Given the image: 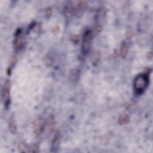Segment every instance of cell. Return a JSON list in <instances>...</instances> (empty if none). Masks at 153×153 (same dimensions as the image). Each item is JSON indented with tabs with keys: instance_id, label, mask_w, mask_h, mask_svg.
Wrapping results in <instances>:
<instances>
[{
	"instance_id": "6da1fadb",
	"label": "cell",
	"mask_w": 153,
	"mask_h": 153,
	"mask_svg": "<svg viewBox=\"0 0 153 153\" xmlns=\"http://www.w3.org/2000/svg\"><path fill=\"white\" fill-rule=\"evenodd\" d=\"M149 79L148 75L141 74L135 78L133 86L135 91L139 94H143L148 85Z\"/></svg>"
},
{
	"instance_id": "277c9868",
	"label": "cell",
	"mask_w": 153,
	"mask_h": 153,
	"mask_svg": "<svg viewBox=\"0 0 153 153\" xmlns=\"http://www.w3.org/2000/svg\"><path fill=\"white\" fill-rule=\"evenodd\" d=\"M61 133L59 132H57L55 133V135H54L52 143L51 151L52 152H56L58 151L60 143H61Z\"/></svg>"
},
{
	"instance_id": "52a82bcc",
	"label": "cell",
	"mask_w": 153,
	"mask_h": 153,
	"mask_svg": "<svg viewBox=\"0 0 153 153\" xmlns=\"http://www.w3.org/2000/svg\"><path fill=\"white\" fill-rule=\"evenodd\" d=\"M129 51V45L127 42H124L122 45L121 49H120V54L123 58H125L127 56Z\"/></svg>"
},
{
	"instance_id": "3957f363",
	"label": "cell",
	"mask_w": 153,
	"mask_h": 153,
	"mask_svg": "<svg viewBox=\"0 0 153 153\" xmlns=\"http://www.w3.org/2000/svg\"><path fill=\"white\" fill-rule=\"evenodd\" d=\"M10 90V83L8 80H7L4 84L1 93L2 101L4 102V104L5 105H7L9 102Z\"/></svg>"
},
{
	"instance_id": "7a4b0ae2",
	"label": "cell",
	"mask_w": 153,
	"mask_h": 153,
	"mask_svg": "<svg viewBox=\"0 0 153 153\" xmlns=\"http://www.w3.org/2000/svg\"><path fill=\"white\" fill-rule=\"evenodd\" d=\"M94 34L90 30H87L84 34L83 38V44H82V51L83 53L87 54L90 50L92 40Z\"/></svg>"
},
{
	"instance_id": "8fae6325",
	"label": "cell",
	"mask_w": 153,
	"mask_h": 153,
	"mask_svg": "<svg viewBox=\"0 0 153 153\" xmlns=\"http://www.w3.org/2000/svg\"><path fill=\"white\" fill-rule=\"evenodd\" d=\"M105 13L103 10H101L100 12H99V13H98V15H99V17L100 18H103L105 17Z\"/></svg>"
},
{
	"instance_id": "ba28073f",
	"label": "cell",
	"mask_w": 153,
	"mask_h": 153,
	"mask_svg": "<svg viewBox=\"0 0 153 153\" xmlns=\"http://www.w3.org/2000/svg\"><path fill=\"white\" fill-rule=\"evenodd\" d=\"M130 122V117L128 114H124L120 116L118 118V123L120 125L126 124Z\"/></svg>"
},
{
	"instance_id": "4fadbf2b",
	"label": "cell",
	"mask_w": 153,
	"mask_h": 153,
	"mask_svg": "<svg viewBox=\"0 0 153 153\" xmlns=\"http://www.w3.org/2000/svg\"><path fill=\"white\" fill-rule=\"evenodd\" d=\"M52 11L51 10V8H47L46 11V15H50L52 14Z\"/></svg>"
},
{
	"instance_id": "9c48e42d",
	"label": "cell",
	"mask_w": 153,
	"mask_h": 153,
	"mask_svg": "<svg viewBox=\"0 0 153 153\" xmlns=\"http://www.w3.org/2000/svg\"><path fill=\"white\" fill-rule=\"evenodd\" d=\"M9 128L11 132L12 133H15L16 130H17V127H16V125L13 122H11L10 123V126H9Z\"/></svg>"
},
{
	"instance_id": "8992f818",
	"label": "cell",
	"mask_w": 153,
	"mask_h": 153,
	"mask_svg": "<svg viewBox=\"0 0 153 153\" xmlns=\"http://www.w3.org/2000/svg\"><path fill=\"white\" fill-rule=\"evenodd\" d=\"M33 129L34 133L36 135H40L44 129V125L42 120L40 119H37L33 123Z\"/></svg>"
},
{
	"instance_id": "30bf717a",
	"label": "cell",
	"mask_w": 153,
	"mask_h": 153,
	"mask_svg": "<svg viewBox=\"0 0 153 153\" xmlns=\"http://www.w3.org/2000/svg\"><path fill=\"white\" fill-rule=\"evenodd\" d=\"M52 32H53V33L54 34H58L59 33V32H60V28L58 26H54V28H53V30H52Z\"/></svg>"
},
{
	"instance_id": "5bb4252c",
	"label": "cell",
	"mask_w": 153,
	"mask_h": 153,
	"mask_svg": "<svg viewBox=\"0 0 153 153\" xmlns=\"http://www.w3.org/2000/svg\"><path fill=\"white\" fill-rule=\"evenodd\" d=\"M97 32H100L102 30V27L100 26H97L96 28V29H95Z\"/></svg>"
},
{
	"instance_id": "7c38bea8",
	"label": "cell",
	"mask_w": 153,
	"mask_h": 153,
	"mask_svg": "<svg viewBox=\"0 0 153 153\" xmlns=\"http://www.w3.org/2000/svg\"><path fill=\"white\" fill-rule=\"evenodd\" d=\"M152 56V54L151 52H148V53H146V57L147 58V59H151Z\"/></svg>"
},
{
	"instance_id": "5b68a950",
	"label": "cell",
	"mask_w": 153,
	"mask_h": 153,
	"mask_svg": "<svg viewBox=\"0 0 153 153\" xmlns=\"http://www.w3.org/2000/svg\"><path fill=\"white\" fill-rule=\"evenodd\" d=\"M14 44L16 50H20V49H21L24 46V37L20 31L19 32V33L16 34V35Z\"/></svg>"
}]
</instances>
